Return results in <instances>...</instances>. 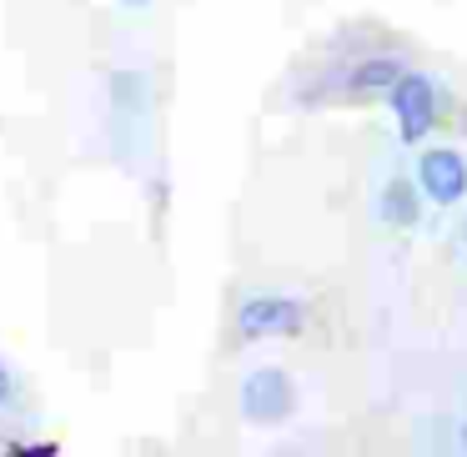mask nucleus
Wrapping results in <instances>:
<instances>
[{"instance_id": "f257e3e1", "label": "nucleus", "mask_w": 467, "mask_h": 457, "mask_svg": "<svg viewBox=\"0 0 467 457\" xmlns=\"http://www.w3.org/2000/svg\"><path fill=\"white\" fill-rule=\"evenodd\" d=\"M151 111H156V96H151V76L126 66V71L111 76V131H116V156L126 166L141 156L146 136H151Z\"/></svg>"}, {"instance_id": "f03ea898", "label": "nucleus", "mask_w": 467, "mask_h": 457, "mask_svg": "<svg viewBox=\"0 0 467 457\" xmlns=\"http://www.w3.org/2000/svg\"><path fill=\"white\" fill-rule=\"evenodd\" d=\"M387 106H392V121H397L402 146H422L427 131L437 126V116L447 111V91L427 71H412V66H407V76L387 91Z\"/></svg>"}, {"instance_id": "7ed1b4c3", "label": "nucleus", "mask_w": 467, "mask_h": 457, "mask_svg": "<svg viewBox=\"0 0 467 457\" xmlns=\"http://www.w3.org/2000/svg\"><path fill=\"white\" fill-rule=\"evenodd\" d=\"M306 327V302L296 296H276V292H256L236 306V332L246 342H262V337H296Z\"/></svg>"}, {"instance_id": "20e7f679", "label": "nucleus", "mask_w": 467, "mask_h": 457, "mask_svg": "<svg viewBox=\"0 0 467 457\" xmlns=\"http://www.w3.org/2000/svg\"><path fill=\"white\" fill-rule=\"evenodd\" d=\"M417 192L432 206H457L467 196V156L457 146H427L417 156Z\"/></svg>"}, {"instance_id": "39448f33", "label": "nucleus", "mask_w": 467, "mask_h": 457, "mask_svg": "<svg viewBox=\"0 0 467 457\" xmlns=\"http://www.w3.org/2000/svg\"><path fill=\"white\" fill-rule=\"evenodd\" d=\"M296 407V387L286 372H276V367H262V372H252L242 382V412L252 417V422H286Z\"/></svg>"}, {"instance_id": "423d86ee", "label": "nucleus", "mask_w": 467, "mask_h": 457, "mask_svg": "<svg viewBox=\"0 0 467 457\" xmlns=\"http://www.w3.org/2000/svg\"><path fill=\"white\" fill-rule=\"evenodd\" d=\"M402 76H407V61L392 51H382V56H357V61L342 66L327 86L342 91V96H387Z\"/></svg>"}, {"instance_id": "0eeeda50", "label": "nucleus", "mask_w": 467, "mask_h": 457, "mask_svg": "<svg viewBox=\"0 0 467 457\" xmlns=\"http://www.w3.org/2000/svg\"><path fill=\"white\" fill-rule=\"evenodd\" d=\"M377 216H382V226H392V232H412V226L422 222V192H417V182L392 176V182L377 192Z\"/></svg>"}, {"instance_id": "6e6552de", "label": "nucleus", "mask_w": 467, "mask_h": 457, "mask_svg": "<svg viewBox=\"0 0 467 457\" xmlns=\"http://www.w3.org/2000/svg\"><path fill=\"white\" fill-rule=\"evenodd\" d=\"M21 407V377L0 362V412H16Z\"/></svg>"}, {"instance_id": "1a4fd4ad", "label": "nucleus", "mask_w": 467, "mask_h": 457, "mask_svg": "<svg viewBox=\"0 0 467 457\" xmlns=\"http://www.w3.org/2000/svg\"><path fill=\"white\" fill-rule=\"evenodd\" d=\"M457 447L467 452V412H462V422H457Z\"/></svg>"}, {"instance_id": "9d476101", "label": "nucleus", "mask_w": 467, "mask_h": 457, "mask_svg": "<svg viewBox=\"0 0 467 457\" xmlns=\"http://www.w3.org/2000/svg\"><path fill=\"white\" fill-rule=\"evenodd\" d=\"M121 5H131V11H141V5H151V0H121Z\"/></svg>"}, {"instance_id": "9b49d317", "label": "nucleus", "mask_w": 467, "mask_h": 457, "mask_svg": "<svg viewBox=\"0 0 467 457\" xmlns=\"http://www.w3.org/2000/svg\"><path fill=\"white\" fill-rule=\"evenodd\" d=\"M462 246H467V222H462Z\"/></svg>"}]
</instances>
